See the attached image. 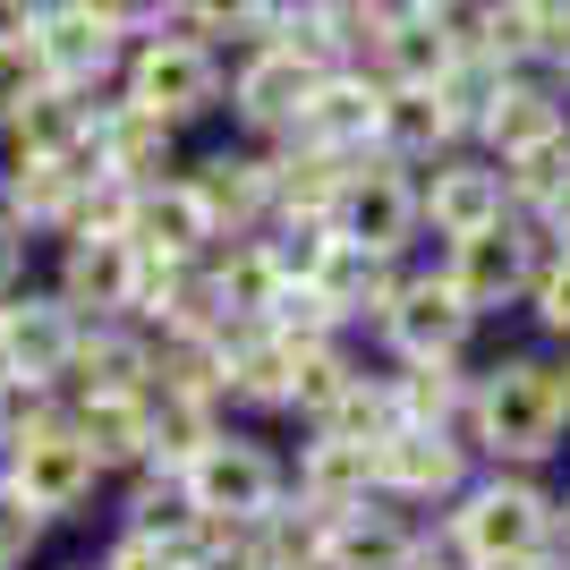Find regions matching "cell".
I'll list each match as a JSON object with an SVG mask.
<instances>
[{
	"label": "cell",
	"instance_id": "cell-1",
	"mask_svg": "<svg viewBox=\"0 0 570 570\" xmlns=\"http://www.w3.org/2000/svg\"><path fill=\"white\" fill-rule=\"evenodd\" d=\"M469 452L494 460V469H546L570 434V409H562V366L537 350L520 357H494L469 375Z\"/></svg>",
	"mask_w": 570,
	"mask_h": 570
},
{
	"label": "cell",
	"instance_id": "cell-2",
	"mask_svg": "<svg viewBox=\"0 0 570 570\" xmlns=\"http://www.w3.org/2000/svg\"><path fill=\"white\" fill-rule=\"evenodd\" d=\"M553 502L562 494H546L537 469H485L452 502L443 537H452V553L469 570H537V562H553Z\"/></svg>",
	"mask_w": 570,
	"mask_h": 570
},
{
	"label": "cell",
	"instance_id": "cell-3",
	"mask_svg": "<svg viewBox=\"0 0 570 570\" xmlns=\"http://www.w3.org/2000/svg\"><path fill=\"white\" fill-rule=\"evenodd\" d=\"M546 273V230L537 222H511L502 214L494 230L476 238H452V264H443V282L469 315H502V307H528V289Z\"/></svg>",
	"mask_w": 570,
	"mask_h": 570
},
{
	"label": "cell",
	"instance_id": "cell-4",
	"mask_svg": "<svg viewBox=\"0 0 570 570\" xmlns=\"http://www.w3.org/2000/svg\"><path fill=\"white\" fill-rule=\"evenodd\" d=\"M95 443L77 426H26L18 434V460H9V485H18L26 511H43V520H60V511H77V502L95 494Z\"/></svg>",
	"mask_w": 570,
	"mask_h": 570
},
{
	"label": "cell",
	"instance_id": "cell-5",
	"mask_svg": "<svg viewBox=\"0 0 570 570\" xmlns=\"http://www.w3.org/2000/svg\"><path fill=\"white\" fill-rule=\"evenodd\" d=\"M273 494H282V469H273L256 443H222L214 434V443L188 460V502L222 528H256L264 511H273Z\"/></svg>",
	"mask_w": 570,
	"mask_h": 570
},
{
	"label": "cell",
	"instance_id": "cell-6",
	"mask_svg": "<svg viewBox=\"0 0 570 570\" xmlns=\"http://www.w3.org/2000/svg\"><path fill=\"white\" fill-rule=\"evenodd\" d=\"M469 324H476V315L452 298V282H443V273L401 282V289H392V307H383V341L401 350V366H460Z\"/></svg>",
	"mask_w": 570,
	"mask_h": 570
},
{
	"label": "cell",
	"instance_id": "cell-7",
	"mask_svg": "<svg viewBox=\"0 0 570 570\" xmlns=\"http://www.w3.org/2000/svg\"><path fill=\"white\" fill-rule=\"evenodd\" d=\"M469 443L443 426H401L392 443H383V494L392 502H443L452 511L460 494H469Z\"/></svg>",
	"mask_w": 570,
	"mask_h": 570
},
{
	"label": "cell",
	"instance_id": "cell-8",
	"mask_svg": "<svg viewBox=\"0 0 570 570\" xmlns=\"http://www.w3.org/2000/svg\"><path fill=\"white\" fill-rule=\"evenodd\" d=\"M341 238H350V247H366V256H401L409 247V230H417V188H409L401 170L383 163V170H350V179H341Z\"/></svg>",
	"mask_w": 570,
	"mask_h": 570
},
{
	"label": "cell",
	"instance_id": "cell-9",
	"mask_svg": "<svg viewBox=\"0 0 570 570\" xmlns=\"http://www.w3.org/2000/svg\"><path fill=\"white\" fill-rule=\"evenodd\" d=\"M417 214L434 222V238H476L511 214L502 196V163H434V179L417 188Z\"/></svg>",
	"mask_w": 570,
	"mask_h": 570
},
{
	"label": "cell",
	"instance_id": "cell-10",
	"mask_svg": "<svg viewBox=\"0 0 570 570\" xmlns=\"http://www.w3.org/2000/svg\"><path fill=\"white\" fill-rule=\"evenodd\" d=\"M366 494H383V452L375 443H333V434H315L307 460H298V502L324 511V520H350V511H366Z\"/></svg>",
	"mask_w": 570,
	"mask_h": 570
},
{
	"label": "cell",
	"instance_id": "cell-11",
	"mask_svg": "<svg viewBox=\"0 0 570 570\" xmlns=\"http://www.w3.org/2000/svg\"><path fill=\"white\" fill-rule=\"evenodd\" d=\"M26 43H35V60H43V86H69V95H77V86H95V77L111 69L119 35L86 9V0H77V9H43Z\"/></svg>",
	"mask_w": 570,
	"mask_h": 570
},
{
	"label": "cell",
	"instance_id": "cell-12",
	"mask_svg": "<svg viewBox=\"0 0 570 570\" xmlns=\"http://www.w3.org/2000/svg\"><path fill=\"white\" fill-rule=\"evenodd\" d=\"M570 128V86L562 77H511V86H502V102L494 111H485V128H476V137L494 145V163H511V154H528V145H546V137H562Z\"/></svg>",
	"mask_w": 570,
	"mask_h": 570
},
{
	"label": "cell",
	"instance_id": "cell-13",
	"mask_svg": "<svg viewBox=\"0 0 570 570\" xmlns=\"http://www.w3.org/2000/svg\"><path fill=\"white\" fill-rule=\"evenodd\" d=\"M128 102H145L154 119H188L214 102V51L205 43H154L128 77Z\"/></svg>",
	"mask_w": 570,
	"mask_h": 570
},
{
	"label": "cell",
	"instance_id": "cell-14",
	"mask_svg": "<svg viewBox=\"0 0 570 570\" xmlns=\"http://www.w3.org/2000/svg\"><path fill=\"white\" fill-rule=\"evenodd\" d=\"M315 86H324V69H315V60H298L289 43H273L264 60H247V69H238V111L256 119V128H289V137H298V119H307Z\"/></svg>",
	"mask_w": 570,
	"mask_h": 570
},
{
	"label": "cell",
	"instance_id": "cell-15",
	"mask_svg": "<svg viewBox=\"0 0 570 570\" xmlns=\"http://www.w3.org/2000/svg\"><path fill=\"white\" fill-rule=\"evenodd\" d=\"M426 537L392 511H350V520H324V562L315 570H417Z\"/></svg>",
	"mask_w": 570,
	"mask_h": 570
},
{
	"label": "cell",
	"instance_id": "cell-16",
	"mask_svg": "<svg viewBox=\"0 0 570 570\" xmlns=\"http://www.w3.org/2000/svg\"><path fill=\"white\" fill-rule=\"evenodd\" d=\"M163 137H170V119H154L145 102H111V111L95 119V145H86V163H95V179H119V188H137V179H154V170H163Z\"/></svg>",
	"mask_w": 570,
	"mask_h": 570
},
{
	"label": "cell",
	"instance_id": "cell-17",
	"mask_svg": "<svg viewBox=\"0 0 570 570\" xmlns=\"http://www.w3.org/2000/svg\"><path fill=\"white\" fill-rule=\"evenodd\" d=\"M452 137H460V119H452V102L434 95V86H383L375 145L392 154V163H434Z\"/></svg>",
	"mask_w": 570,
	"mask_h": 570
},
{
	"label": "cell",
	"instance_id": "cell-18",
	"mask_svg": "<svg viewBox=\"0 0 570 570\" xmlns=\"http://www.w3.org/2000/svg\"><path fill=\"white\" fill-rule=\"evenodd\" d=\"M69 357H77V324L60 307H9L0 315V375L9 383L69 375Z\"/></svg>",
	"mask_w": 570,
	"mask_h": 570
},
{
	"label": "cell",
	"instance_id": "cell-19",
	"mask_svg": "<svg viewBox=\"0 0 570 570\" xmlns=\"http://www.w3.org/2000/svg\"><path fill=\"white\" fill-rule=\"evenodd\" d=\"M375 119H383V86H366V77H324L307 102V119H298V145H324V154H350V145L375 137Z\"/></svg>",
	"mask_w": 570,
	"mask_h": 570
},
{
	"label": "cell",
	"instance_id": "cell-20",
	"mask_svg": "<svg viewBox=\"0 0 570 570\" xmlns=\"http://www.w3.org/2000/svg\"><path fill=\"white\" fill-rule=\"evenodd\" d=\"M196 238H214V214H205L196 188H145L137 205H128V247H137V256H179L188 264Z\"/></svg>",
	"mask_w": 570,
	"mask_h": 570
},
{
	"label": "cell",
	"instance_id": "cell-21",
	"mask_svg": "<svg viewBox=\"0 0 570 570\" xmlns=\"http://www.w3.org/2000/svg\"><path fill=\"white\" fill-rule=\"evenodd\" d=\"M9 128H18L26 163H86V145H95V111H86L69 86H43Z\"/></svg>",
	"mask_w": 570,
	"mask_h": 570
},
{
	"label": "cell",
	"instance_id": "cell-22",
	"mask_svg": "<svg viewBox=\"0 0 570 570\" xmlns=\"http://www.w3.org/2000/svg\"><path fill=\"white\" fill-rule=\"evenodd\" d=\"M460 60V35L452 18H409L383 35V69H392V86H443Z\"/></svg>",
	"mask_w": 570,
	"mask_h": 570
},
{
	"label": "cell",
	"instance_id": "cell-23",
	"mask_svg": "<svg viewBox=\"0 0 570 570\" xmlns=\"http://www.w3.org/2000/svg\"><path fill=\"white\" fill-rule=\"evenodd\" d=\"M128 289H137L128 238H77L69 247V307H128Z\"/></svg>",
	"mask_w": 570,
	"mask_h": 570
},
{
	"label": "cell",
	"instance_id": "cell-24",
	"mask_svg": "<svg viewBox=\"0 0 570 570\" xmlns=\"http://www.w3.org/2000/svg\"><path fill=\"white\" fill-rule=\"evenodd\" d=\"M86 179H95V170H77V163H18V179H9V222H18V230H35V222H77Z\"/></svg>",
	"mask_w": 570,
	"mask_h": 570
},
{
	"label": "cell",
	"instance_id": "cell-25",
	"mask_svg": "<svg viewBox=\"0 0 570 570\" xmlns=\"http://www.w3.org/2000/svg\"><path fill=\"white\" fill-rule=\"evenodd\" d=\"M570 188V128L562 137H546V145H528V154H511V163H502V196H511V214H546L553 196Z\"/></svg>",
	"mask_w": 570,
	"mask_h": 570
},
{
	"label": "cell",
	"instance_id": "cell-26",
	"mask_svg": "<svg viewBox=\"0 0 570 570\" xmlns=\"http://www.w3.org/2000/svg\"><path fill=\"white\" fill-rule=\"evenodd\" d=\"M214 298H222V307H238V315H282V298H289V264L273 256V247H238V256L222 264Z\"/></svg>",
	"mask_w": 570,
	"mask_h": 570
},
{
	"label": "cell",
	"instance_id": "cell-27",
	"mask_svg": "<svg viewBox=\"0 0 570 570\" xmlns=\"http://www.w3.org/2000/svg\"><path fill=\"white\" fill-rule=\"evenodd\" d=\"M188 188L205 196V214H214V230H222V222H256V205L273 196V170L238 163V154H214V163L196 170Z\"/></svg>",
	"mask_w": 570,
	"mask_h": 570
},
{
	"label": "cell",
	"instance_id": "cell-28",
	"mask_svg": "<svg viewBox=\"0 0 570 570\" xmlns=\"http://www.w3.org/2000/svg\"><path fill=\"white\" fill-rule=\"evenodd\" d=\"M77 434L95 443L102 469H111V460H137L145 452V392H95L86 417H77Z\"/></svg>",
	"mask_w": 570,
	"mask_h": 570
},
{
	"label": "cell",
	"instance_id": "cell-29",
	"mask_svg": "<svg viewBox=\"0 0 570 570\" xmlns=\"http://www.w3.org/2000/svg\"><path fill=\"white\" fill-rule=\"evenodd\" d=\"M69 366L86 375V401H95V392H137V375H154V357H145L137 341H111V333L77 341V357H69Z\"/></svg>",
	"mask_w": 570,
	"mask_h": 570
},
{
	"label": "cell",
	"instance_id": "cell-30",
	"mask_svg": "<svg viewBox=\"0 0 570 570\" xmlns=\"http://www.w3.org/2000/svg\"><path fill=\"white\" fill-rule=\"evenodd\" d=\"M528 315H537L546 341L570 350V247H546V273H537V289H528Z\"/></svg>",
	"mask_w": 570,
	"mask_h": 570
},
{
	"label": "cell",
	"instance_id": "cell-31",
	"mask_svg": "<svg viewBox=\"0 0 570 570\" xmlns=\"http://www.w3.org/2000/svg\"><path fill=\"white\" fill-rule=\"evenodd\" d=\"M35 95H43V60H35V43H0V119H18Z\"/></svg>",
	"mask_w": 570,
	"mask_h": 570
},
{
	"label": "cell",
	"instance_id": "cell-32",
	"mask_svg": "<svg viewBox=\"0 0 570 570\" xmlns=\"http://www.w3.org/2000/svg\"><path fill=\"white\" fill-rule=\"evenodd\" d=\"M35 537H43V511H26L18 494H0V562L18 570V553L35 546Z\"/></svg>",
	"mask_w": 570,
	"mask_h": 570
},
{
	"label": "cell",
	"instance_id": "cell-33",
	"mask_svg": "<svg viewBox=\"0 0 570 570\" xmlns=\"http://www.w3.org/2000/svg\"><path fill=\"white\" fill-rule=\"evenodd\" d=\"M179 9H188L205 35H238V26H256V18H264V0H179Z\"/></svg>",
	"mask_w": 570,
	"mask_h": 570
},
{
	"label": "cell",
	"instance_id": "cell-34",
	"mask_svg": "<svg viewBox=\"0 0 570 570\" xmlns=\"http://www.w3.org/2000/svg\"><path fill=\"white\" fill-rule=\"evenodd\" d=\"M111 35H137V26H163V9H179V0H86Z\"/></svg>",
	"mask_w": 570,
	"mask_h": 570
},
{
	"label": "cell",
	"instance_id": "cell-35",
	"mask_svg": "<svg viewBox=\"0 0 570 570\" xmlns=\"http://www.w3.org/2000/svg\"><path fill=\"white\" fill-rule=\"evenodd\" d=\"M102 570H188V546H154V537H128Z\"/></svg>",
	"mask_w": 570,
	"mask_h": 570
},
{
	"label": "cell",
	"instance_id": "cell-36",
	"mask_svg": "<svg viewBox=\"0 0 570 570\" xmlns=\"http://www.w3.org/2000/svg\"><path fill=\"white\" fill-rule=\"evenodd\" d=\"M520 18L537 26V51H553L570 35V0H520Z\"/></svg>",
	"mask_w": 570,
	"mask_h": 570
},
{
	"label": "cell",
	"instance_id": "cell-37",
	"mask_svg": "<svg viewBox=\"0 0 570 570\" xmlns=\"http://www.w3.org/2000/svg\"><path fill=\"white\" fill-rule=\"evenodd\" d=\"M35 18H43L35 0H0V43H26V35H35Z\"/></svg>",
	"mask_w": 570,
	"mask_h": 570
},
{
	"label": "cell",
	"instance_id": "cell-38",
	"mask_svg": "<svg viewBox=\"0 0 570 570\" xmlns=\"http://www.w3.org/2000/svg\"><path fill=\"white\" fill-rule=\"evenodd\" d=\"M537 230H546V247H570V188L553 196L546 214H537Z\"/></svg>",
	"mask_w": 570,
	"mask_h": 570
},
{
	"label": "cell",
	"instance_id": "cell-39",
	"mask_svg": "<svg viewBox=\"0 0 570 570\" xmlns=\"http://www.w3.org/2000/svg\"><path fill=\"white\" fill-rule=\"evenodd\" d=\"M18 264H26V238H18V222H0V282H9Z\"/></svg>",
	"mask_w": 570,
	"mask_h": 570
},
{
	"label": "cell",
	"instance_id": "cell-40",
	"mask_svg": "<svg viewBox=\"0 0 570 570\" xmlns=\"http://www.w3.org/2000/svg\"><path fill=\"white\" fill-rule=\"evenodd\" d=\"M553 553H562V562H570V494L553 502Z\"/></svg>",
	"mask_w": 570,
	"mask_h": 570
},
{
	"label": "cell",
	"instance_id": "cell-41",
	"mask_svg": "<svg viewBox=\"0 0 570 570\" xmlns=\"http://www.w3.org/2000/svg\"><path fill=\"white\" fill-rule=\"evenodd\" d=\"M417 9H426V18H452V9H460V0H417Z\"/></svg>",
	"mask_w": 570,
	"mask_h": 570
},
{
	"label": "cell",
	"instance_id": "cell-42",
	"mask_svg": "<svg viewBox=\"0 0 570 570\" xmlns=\"http://www.w3.org/2000/svg\"><path fill=\"white\" fill-rule=\"evenodd\" d=\"M562 409H570V357H562Z\"/></svg>",
	"mask_w": 570,
	"mask_h": 570
},
{
	"label": "cell",
	"instance_id": "cell-43",
	"mask_svg": "<svg viewBox=\"0 0 570 570\" xmlns=\"http://www.w3.org/2000/svg\"><path fill=\"white\" fill-rule=\"evenodd\" d=\"M537 570H570V562H562V553H553V562H537Z\"/></svg>",
	"mask_w": 570,
	"mask_h": 570
},
{
	"label": "cell",
	"instance_id": "cell-44",
	"mask_svg": "<svg viewBox=\"0 0 570 570\" xmlns=\"http://www.w3.org/2000/svg\"><path fill=\"white\" fill-rule=\"evenodd\" d=\"M0 570H9V562H0Z\"/></svg>",
	"mask_w": 570,
	"mask_h": 570
}]
</instances>
